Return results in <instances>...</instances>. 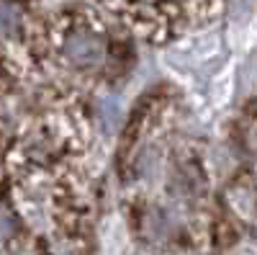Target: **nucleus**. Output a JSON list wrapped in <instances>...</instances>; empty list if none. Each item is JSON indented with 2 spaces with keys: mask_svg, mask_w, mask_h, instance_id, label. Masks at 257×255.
Masks as SVG:
<instances>
[{
  "mask_svg": "<svg viewBox=\"0 0 257 255\" xmlns=\"http://www.w3.org/2000/svg\"><path fill=\"white\" fill-rule=\"evenodd\" d=\"M16 77L49 80L54 88H98L128 65L123 34L95 8L75 3L39 18L24 44L6 52Z\"/></svg>",
  "mask_w": 257,
  "mask_h": 255,
  "instance_id": "nucleus-1",
  "label": "nucleus"
},
{
  "mask_svg": "<svg viewBox=\"0 0 257 255\" xmlns=\"http://www.w3.org/2000/svg\"><path fill=\"white\" fill-rule=\"evenodd\" d=\"M126 31L149 44H167L203 29L219 13L221 0H108Z\"/></svg>",
  "mask_w": 257,
  "mask_h": 255,
  "instance_id": "nucleus-2",
  "label": "nucleus"
},
{
  "mask_svg": "<svg viewBox=\"0 0 257 255\" xmlns=\"http://www.w3.org/2000/svg\"><path fill=\"white\" fill-rule=\"evenodd\" d=\"M36 24L34 0H0V47L6 52L24 44Z\"/></svg>",
  "mask_w": 257,
  "mask_h": 255,
  "instance_id": "nucleus-3",
  "label": "nucleus"
}]
</instances>
